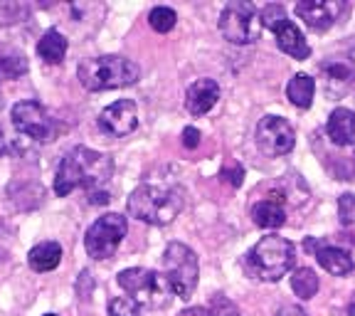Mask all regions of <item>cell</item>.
<instances>
[{"label": "cell", "mask_w": 355, "mask_h": 316, "mask_svg": "<svg viewBox=\"0 0 355 316\" xmlns=\"http://www.w3.org/2000/svg\"><path fill=\"white\" fill-rule=\"evenodd\" d=\"M30 269L33 272H52L62 262V247L60 242H40L35 244L28 255Z\"/></svg>", "instance_id": "17"}, {"label": "cell", "mask_w": 355, "mask_h": 316, "mask_svg": "<svg viewBox=\"0 0 355 316\" xmlns=\"http://www.w3.org/2000/svg\"><path fill=\"white\" fill-rule=\"evenodd\" d=\"M220 33L222 38L232 44H250L259 40L261 20L257 6L247 0H234L220 15Z\"/></svg>", "instance_id": "8"}, {"label": "cell", "mask_w": 355, "mask_h": 316, "mask_svg": "<svg viewBox=\"0 0 355 316\" xmlns=\"http://www.w3.org/2000/svg\"><path fill=\"white\" fill-rule=\"evenodd\" d=\"M109 316H141V301L133 297H116L109 301Z\"/></svg>", "instance_id": "24"}, {"label": "cell", "mask_w": 355, "mask_h": 316, "mask_svg": "<svg viewBox=\"0 0 355 316\" xmlns=\"http://www.w3.org/2000/svg\"><path fill=\"white\" fill-rule=\"evenodd\" d=\"M198 257L183 242H171L163 252V277H166L168 287L173 294L180 299H190L198 287Z\"/></svg>", "instance_id": "5"}, {"label": "cell", "mask_w": 355, "mask_h": 316, "mask_svg": "<svg viewBox=\"0 0 355 316\" xmlns=\"http://www.w3.org/2000/svg\"><path fill=\"white\" fill-rule=\"evenodd\" d=\"M274 316H306V311L296 304H286V306H282Z\"/></svg>", "instance_id": "31"}, {"label": "cell", "mask_w": 355, "mask_h": 316, "mask_svg": "<svg viewBox=\"0 0 355 316\" xmlns=\"http://www.w3.org/2000/svg\"><path fill=\"white\" fill-rule=\"evenodd\" d=\"M306 250L313 252L318 260V265L331 272L333 277H343V274H350L355 269V262L353 257L348 255L345 250L336 247V244H323V242H313V240H306Z\"/></svg>", "instance_id": "13"}, {"label": "cell", "mask_w": 355, "mask_h": 316, "mask_svg": "<svg viewBox=\"0 0 355 316\" xmlns=\"http://www.w3.org/2000/svg\"><path fill=\"white\" fill-rule=\"evenodd\" d=\"M185 208L183 190H178L175 185H153L144 183L133 190L128 198V213L136 220L148 222V225H171Z\"/></svg>", "instance_id": "2"}, {"label": "cell", "mask_w": 355, "mask_h": 316, "mask_svg": "<svg viewBox=\"0 0 355 316\" xmlns=\"http://www.w3.org/2000/svg\"><path fill=\"white\" fill-rule=\"evenodd\" d=\"M89 203H92V206H106V203H109V193H106V190H92V193H89Z\"/></svg>", "instance_id": "30"}, {"label": "cell", "mask_w": 355, "mask_h": 316, "mask_svg": "<svg viewBox=\"0 0 355 316\" xmlns=\"http://www.w3.org/2000/svg\"><path fill=\"white\" fill-rule=\"evenodd\" d=\"M111 176H114V161L109 156L77 146L62 158L60 168H57L55 193L60 198H64V195H69L77 188H84L92 193V190L104 188Z\"/></svg>", "instance_id": "1"}, {"label": "cell", "mask_w": 355, "mask_h": 316, "mask_svg": "<svg viewBox=\"0 0 355 316\" xmlns=\"http://www.w3.org/2000/svg\"><path fill=\"white\" fill-rule=\"evenodd\" d=\"M345 6L340 0H301L296 3V15L309 25L311 30H328L338 22Z\"/></svg>", "instance_id": "12"}, {"label": "cell", "mask_w": 355, "mask_h": 316, "mask_svg": "<svg viewBox=\"0 0 355 316\" xmlns=\"http://www.w3.org/2000/svg\"><path fill=\"white\" fill-rule=\"evenodd\" d=\"M3 104H6V101H3V92H0V109H3Z\"/></svg>", "instance_id": "32"}, {"label": "cell", "mask_w": 355, "mask_h": 316, "mask_svg": "<svg viewBox=\"0 0 355 316\" xmlns=\"http://www.w3.org/2000/svg\"><path fill=\"white\" fill-rule=\"evenodd\" d=\"M338 217L343 225H355V195L343 193L338 198Z\"/></svg>", "instance_id": "27"}, {"label": "cell", "mask_w": 355, "mask_h": 316, "mask_svg": "<svg viewBox=\"0 0 355 316\" xmlns=\"http://www.w3.org/2000/svg\"><path fill=\"white\" fill-rule=\"evenodd\" d=\"M318 287H321V282H318L316 272L309 269V267H299V269L291 274V289H294V294L301 297V299L316 297Z\"/></svg>", "instance_id": "22"}, {"label": "cell", "mask_w": 355, "mask_h": 316, "mask_svg": "<svg viewBox=\"0 0 355 316\" xmlns=\"http://www.w3.org/2000/svg\"><path fill=\"white\" fill-rule=\"evenodd\" d=\"M222 178H227V181H230V183L234 185V188H239V185H242V178H244V171H242V166L232 168V171H227V168H225V171H222Z\"/></svg>", "instance_id": "29"}, {"label": "cell", "mask_w": 355, "mask_h": 316, "mask_svg": "<svg viewBox=\"0 0 355 316\" xmlns=\"http://www.w3.org/2000/svg\"><path fill=\"white\" fill-rule=\"evenodd\" d=\"M252 217H254V222L259 225V228H282L284 222H286V213H284L282 203H277V200H261V203H257L254 208H252Z\"/></svg>", "instance_id": "20"}, {"label": "cell", "mask_w": 355, "mask_h": 316, "mask_svg": "<svg viewBox=\"0 0 355 316\" xmlns=\"http://www.w3.org/2000/svg\"><path fill=\"white\" fill-rule=\"evenodd\" d=\"M44 316H57V314H44Z\"/></svg>", "instance_id": "33"}, {"label": "cell", "mask_w": 355, "mask_h": 316, "mask_svg": "<svg viewBox=\"0 0 355 316\" xmlns=\"http://www.w3.org/2000/svg\"><path fill=\"white\" fill-rule=\"evenodd\" d=\"M99 126L111 136H128L139 126V106L131 99H119L99 114Z\"/></svg>", "instance_id": "11"}, {"label": "cell", "mask_w": 355, "mask_h": 316, "mask_svg": "<svg viewBox=\"0 0 355 316\" xmlns=\"http://www.w3.org/2000/svg\"><path fill=\"white\" fill-rule=\"evenodd\" d=\"M274 35H277L279 50L286 52V55H291L294 60H306V57L311 55V47H309V42H306L304 33H301L291 20L282 22Z\"/></svg>", "instance_id": "15"}, {"label": "cell", "mask_w": 355, "mask_h": 316, "mask_svg": "<svg viewBox=\"0 0 355 316\" xmlns=\"http://www.w3.org/2000/svg\"><path fill=\"white\" fill-rule=\"evenodd\" d=\"M30 65H28V57L22 55L17 50H6L0 52V82L3 79H17L22 74H28Z\"/></svg>", "instance_id": "21"}, {"label": "cell", "mask_w": 355, "mask_h": 316, "mask_svg": "<svg viewBox=\"0 0 355 316\" xmlns=\"http://www.w3.org/2000/svg\"><path fill=\"white\" fill-rule=\"evenodd\" d=\"M200 144V131L195 126H185L183 128V146L185 149H198Z\"/></svg>", "instance_id": "28"}, {"label": "cell", "mask_w": 355, "mask_h": 316, "mask_svg": "<svg viewBox=\"0 0 355 316\" xmlns=\"http://www.w3.org/2000/svg\"><path fill=\"white\" fill-rule=\"evenodd\" d=\"M67 47H69V42L60 30H47L37 42V55L47 65H60L67 55Z\"/></svg>", "instance_id": "18"}, {"label": "cell", "mask_w": 355, "mask_h": 316, "mask_svg": "<svg viewBox=\"0 0 355 316\" xmlns=\"http://www.w3.org/2000/svg\"><path fill=\"white\" fill-rule=\"evenodd\" d=\"M207 316H239V309L227 297H212L210 306H207Z\"/></svg>", "instance_id": "26"}, {"label": "cell", "mask_w": 355, "mask_h": 316, "mask_svg": "<svg viewBox=\"0 0 355 316\" xmlns=\"http://www.w3.org/2000/svg\"><path fill=\"white\" fill-rule=\"evenodd\" d=\"M257 144L264 153L284 156L296 146V131L284 117H264L257 124Z\"/></svg>", "instance_id": "10"}, {"label": "cell", "mask_w": 355, "mask_h": 316, "mask_svg": "<svg viewBox=\"0 0 355 316\" xmlns=\"http://www.w3.org/2000/svg\"><path fill=\"white\" fill-rule=\"evenodd\" d=\"M175 20H178L175 10H173V8H163V6L153 8L148 15L150 28H153L155 33H171V30L175 28Z\"/></svg>", "instance_id": "23"}, {"label": "cell", "mask_w": 355, "mask_h": 316, "mask_svg": "<svg viewBox=\"0 0 355 316\" xmlns=\"http://www.w3.org/2000/svg\"><path fill=\"white\" fill-rule=\"evenodd\" d=\"M119 287L133 299L146 301L148 306H166L173 294L163 272H153L146 267H128L119 274Z\"/></svg>", "instance_id": "7"}, {"label": "cell", "mask_w": 355, "mask_h": 316, "mask_svg": "<svg viewBox=\"0 0 355 316\" xmlns=\"http://www.w3.org/2000/svg\"><path fill=\"white\" fill-rule=\"evenodd\" d=\"M313 92H316V82L304 72L294 74L286 87L288 101H291L294 106H299V109H309L311 101H313Z\"/></svg>", "instance_id": "19"}, {"label": "cell", "mask_w": 355, "mask_h": 316, "mask_svg": "<svg viewBox=\"0 0 355 316\" xmlns=\"http://www.w3.org/2000/svg\"><path fill=\"white\" fill-rule=\"evenodd\" d=\"M326 131L336 146H350L355 141V114L350 109H336L328 117Z\"/></svg>", "instance_id": "16"}, {"label": "cell", "mask_w": 355, "mask_h": 316, "mask_svg": "<svg viewBox=\"0 0 355 316\" xmlns=\"http://www.w3.org/2000/svg\"><path fill=\"white\" fill-rule=\"evenodd\" d=\"M259 20L261 25H264L266 30H272V33H277V28L282 25V22H286V10H284V6H266L264 10H259Z\"/></svg>", "instance_id": "25"}, {"label": "cell", "mask_w": 355, "mask_h": 316, "mask_svg": "<svg viewBox=\"0 0 355 316\" xmlns=\"http://www.w3.org/2000/svg\"><path fill=\"white\" fill-rule=\"evenodd\" d=\"M10 119H12V126L17 128L20 133L30 136L35 141H52L60 133V124L50 117V111L44 109L42 104L37 101H17L10 111Z\"/></svg>", "instance_id": "9"}, {"label": "cell", "mask_w": 355, "mask_h": 316, "mask_svg": "<svg viewBox=\"0 0 355 316\" xmlns=\"http://www.w3.org/2000/svg\"><path fill=\"white\" fill-rule=\"evenodd\" d=\"M217 99H220V84L215 79L205 77L190 84L188 94H185V106H188L193 117H202V114H207L217 104Z\"/></svg>", "instance_id": "14"}, {"label": "cell", "mask_w": 355, "mask_h": 316, "mask_svg": "<svg viewBox=\"0 0 355 316\" xmlns=\"http://www.w3.org/2000/svg\"><path fill=\"white\" fill-rule=\"evenodd\" d=\"M296 265V247L286 238L266 235L254 244L247 255L250 272L264 282H279Z\"/></svg>", "instance_id": "4"}, {"label": "cell", "mask_w": 355, "mask_h": 316, "mask_svg": "<svg viewBox=\"0 0 355 316\" xmlns=\"http://www.w3.org/2000/svg\"><path fill=\"white\" fill-rule=\"evenodd\" d=\"M128 233V222L119 213H106L99 220L87 230L84 235V247L87 255L92 260H109L116 255V250L121 247L123 238Z\"/></svg>", "instance_id": "6"}, {"label": "cell", "mask_w": 355, "mask_h": 316, "mask_svg": "<svg viewBox=\"0 0 355 316\" xmlns=\"http://www.w3.org/2000/svg\"><path fill=\"white\" fill-rule=\"evenodd\" d=\"M141 77L139 65L128 57L104 55V57H89L79 62L77 79L89 92H106V89H121L136 84Z\"/></svg>", "instance_id": "3"}]
</instances>
